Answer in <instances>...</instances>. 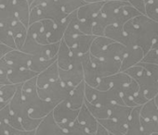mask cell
<instances>
[{
    "instance_id": "1",
    "label": "cell",
    "mask_w": 158,
    "mask_h": 135,
    "mask_svg": "<svg viewBox=\"0 0 158 135\" xmlns=\"http://www.w3.org/2000/svg\"><path fill=\"white\" fill-rule=\"evenodd\" d=\"M127 38V47L139 46L146 54L152 44L153 39L158 35V23L140 14L128 21L123 26Z\"/></svg>"
},
{
    "instance_id": "2",
    "label": "cell",
    "mask_w": 158,
    "mask_h": 135,
    "mask_svg": "<svg viewBox=\"0 0 158 135\" xmlns=\"http://www.w3.org/2000/svg\"><path fill=\"white\" fill-rule=\"evenodd\" d=\"M21 91L23 98L29 108V113L34 118L42 119L48 115L57 105V103L46 101L39 96L36 86V77L23 83Z\"/></svg>"
},
{
    "instance_id": "3",
    "label": "cell",
    "mask_w": 158,
    "mask_h": 135,
    "mask_svg": "<svg viewBox=\"0 0 158 135\" xmlns=\"http://www.w3.org/2000/svg\"><path fill=\"white\" fill-rule=\"evenodd\" d=\"M21 88H22V85L19 87L14 96L11 98V100L9 103L10 111L11 114H13L15 117L18 118V119L21 121V124L23 129L35 130V129L37 128V126L39 125L42 119H37V118H34L31 117L29 113V108L26 106L23 98Z\"/></svg>"
},
{
    "instance_id": "4",
    "label": "cell",
    "mask_w": 158,
    "mask_h": 135,
    "mask_svg": "<svg viewBox=\"0 0 158 135\" xmlns=\"http://www.w3.org/2000/svg\"><path fill=\"white\" fill-rule=\"evenodd\" d=\"M124 72H126L131 79L136 81V83L139 84V91L143 94L148 101L153 99L157 95L158 83L148 74V72L139 64L129 68Z\"/></svg>"
},
{
    "instance_id": "5",
    "label": "cell",
    "mask_w": 158,
    "mask_h": 135,
    "mask_svg": "<svg viewBox=\"0 0 158 135\" xmlns=\"http://www.w3.org/2000/svg\"><path fill=\"white\" fill-rule=\"evenodd\" d=\"M68 15H66L61 10V9L60 8V6L56 1L48 5L37 6L30 9L29 25L34 22L41 21L44 20H50L57 24L62 21Z\"/></svg>"
},
{
    "instance_id": "6",
    "label": "cell",
    "mask_w": 158,
    "mask_h": 135,
    "mask_svg": "<svg viewBox=\"0 0 158 135\" xmlns=\"http://www.w3.org/2000/svg\"><path fill=\"white\" fill-rule=\"evenodd\" d=\"M60 43L57 44H41L37 43L35 38L31 35L27 34L25 42L21 49V51L35 56V57H42L46 59L56 57Z\"/></svg>"
},
{
    "instance_id": "7",
    "label": "cell",
    "mask_w": 158,
    "mask_h": 135,
    "mask_svg": "<svg viewBox=\"0 0 158 135\" xmlns=\"http://www.w3.org/2000/svg\"><path fill=\"white\" fill-rule=\"evenodd\" d=\"M59 78L66 86L72 89L84 82V72L80 56L73 54L70 69L66 71L59 69Z\"/></svg>"
},
{
    "instance_id": "8",
    "label": "cell",
    "mask_w": 158,
    "mask_h": 135,
    "mask_svg": "<svg viewBox=\"0 0 158 135\" xmlns=\"http://www.w3.org/2000/svg\"><path fill=\"white\" fill-rule=\"evenodd\" d=\"M73 89L66 86L59 79L58 81L48 84L45 88L37 89V92H38L39 96L42 99L48 101V102H53V103L59 104L60 102L65 100L68 97L69 94L71 93V91Z\"/></svg>"
},
{
    "instance_id": "9",
    "label": "cell",
    "mask_w": 158,
    "mask_h": 135,
    "mask_svg": "<svg viewBox=\"0 0 158 135\" xmlns=\"http://www.w3.org/2000/svg\"><path fill=\"white\" fill-rule=\"evenodd\" d=\"M131 78L126 72H118L116 74L101 78L98 86L96 87L100 91H107L110 89H115L121 93V91L131 82Z\"/></svg>"
},
{
    "instance_id": "10",
    "label": "cell",
    "mask_w": 158,
    "mask_h": 135,
    "mask_svg": "<svg viewBox=\"0 0 158 135\" xmlns=\"http://www.w3.org/2000/svg\"><path fill=\"white\" fill-rule=\"evenodd\" d=\"M90 61L100 78L108 77L120 72L121 61L115 59H101L90 55Z\"/></svg>"
},
{
    "instance_id": "11",
    "label": "cell",
    "mask_w": 158,
    "mask_h": 135,
    "mask_svg": "<svg viewBox=\"0 0 158 135\" xmlns=\"http://www.w3.org/2000/svg\"><path fill=\"white\" fill-rule=\"evenodd\" d=\"M79 110L72 109L66 103L65 100L60 102L55 106L51 111L52 116L59 126L68 125L76 120Z\"/></svg>"
},
{
    "instance_id": "12",
    "label": "cell",
    "mask_w": 158,
    "mask_h": 135,
    "mask_svg": "<svg viewBox=\"0 0 158 135\" xmlns=\"http://www.w3.org/2000/svg\"><path fill=\"white\" fill-rule=\"evenodd\" d=\"M8 65L11 69H29V65L32 59V56L18 50L11 49L4 56Z\"/></svg>"
},
{
    "instance_id": "13",
    "label": "cell",
    "mask_w": 158,
    "mask_h": 135,
    "mask_svg": "<svg viewBox=\"0 0 158 135\" xmlns=\"http://www.w3.org/2000/svg\"><path fill=\"white\" fill-rule=\"evenodd\" d=\"M81 64L83 67V72H84V82L87 85L96 88L99 84L101 78L99 77L95 68L93 67L90 61V54L86 53L80 56Z\"/></svg>"
},
{
    "instance_id": "14",
    "label": "cell",
    "mask_w": 158,
    "mask_h": 135,
    "mask_svg": "<svg viewBox=\"0 0 158 135\" xmlns=\"http://www.w3.org/2000/svg\"><path fill=\"white\" fill-rule=\"evenodd\" d=\"M144 51L139 47V46H133V47H127V53L124 56L122 61H121V69L120 71L124 72L129 68L138 65L139 62H141L143 56H144Z\"/></svg>"
},
{
    "instance_id": "15",
    "label": "cell",
    "mask_w": 158,
    "mask_h": 135,
    "mask_svg": "<svg viewBox=\"0 0 158 135\" xmlns=\"http://www.w3.org/2000/svg\"><path fill=\"white\" fill-rule=\"evenodd\" d=\"M103 3V1L86 3L75 11L77 19L80 21H94L98 14L101 12Z\"/></svg>"
},
{
    "instance_id": "16",
    "label": "cell",
    "mask_w": 158,
    "mask_h": 135,
    "mask_svg": "<svg viewBox=\"0 0 158 135\" xmlns=\"http://www.w3.org/2000/svg\"><path fill=\"white\" fill-rule=\"evenodd\" d=\"M76 121L82 125L89 132L95 134L99 122L98 120L93 117V115L89 112V110L88 109V107L86 106L85 103L84 105L81 106V108L78 111V115L76 118Z\"/></svg>"
},
{
    "instance_id": "17",
    "label": "cell",
    "mask_w": 158,
    "mask_h": 135,
    "mask_svg": "<svg viewBox=\"0 0 158 135\" xmlns=\"http://www.w3.org/2000/svg\"><path fill=\"white\" fill-rule=\"evenodd\" d=\"M59 78V67L56 62L50 65L48 69L40 72L36 76V86L37 89H42L48 84L58 81Z\"/></svg>"
},
{
    "instance_id": "18",
    "label": "cell",
    "mask_w": 158,
    "mask_h": 135,
    "mask_svg": "<svg viewBox=\"0 0 158 135\" xmlns=\"http://www.w3.org/2000/svg\"><path fill=\"white\" fill-rule=\"evenodd\" d=\"M60 131V128L55 121L52 113L50 112L42 118L35 130V135H58Z\"/></svg>"
},
{
    "instance_id": "19",
    "label": "cell",
    "mask_w": 158,
    "mask_h": 135,
    "mask_svg": "<svg viewBox=\"0 0 158 135\" xmlns=\"http://www.w3.org/2000/svg\"><path fill=\"white\" fill-rule=\"evenodd\" d=\"M65 101L72 109H80L85 102V82H82L77 86H75L71 91Z\"/></svg>"
},
{
    "instance_id": "20",
    "label": "cell",
    "mask_w": 158,
    "mask_h": 135,
    "mask_svg": "<svg viewBox=\"0 0 158 135\" xmlns=\"http://www.w3.org/2000/svg\"><path fill=\"white\" fill-rule=\"evenodd\" d=\"M73 54L71 52L68 45L65 44V42L63 40H61L60 42L58 53L56 56V57H57L56 63H57L60 70L66 71V70L70 69L72 60H73Z\"/></svg>"
},
{
    "instance_id": "21",
    "label": "cell",
    "mask_w": 158,
    "mask_h": 135,
    "mask_svg": "<svg viewBox=\"0 0 158 135\" xmlns=\"http://www.w3.org/2000/svg\"><path fill=\"white\" fill-rule=\"evenodd\" d=\"M127 47L126 45L117 42H113L104 49V51L102 53L100 57H97V58L115 59V60L122 61L124 56L127 53Z\"/></svg>"
},
{
    "instance_id": "22",
    "label": "cell",
    "mask_w": 158,
    "mask_h": 135,
    "mask_svg": "<svg viewBox=\"0 0 158 135\" xmlns=\"http://www.w3.org/2000/svg\"><path fill=\"white\" fill-rule=\"evenodd\" d=\"M139 15H140V13L127 2L124 6H122L118 10V11L114 15V24L123 27L125 25V23H127L128 21H130L131 19H133Z\"/></svg>"
},
{
    "instance_id": "23",
    "label": "cell",
    "mask_w": 158,
    "mask_h": 135,
    "mask_svg": "<svg viewBox=\"0 0 158 135\" xmlns=\"http://www.w3.org/2000/svg\"><path fill=\"white\" fill-rule=\"evenodd\" d=\"M14 15L18 21H20L24 26H29L30 16V5L27 0H15L11 3Z\"/></svg>"
},
{
    "instance_id": "24",
    "label": "cell",
    "mask_w": 158,
    "mask_h": 135,
    "mask_svg": "<svg viewBox=\"0 0 158 135\" xmlns=\"http://www.w3.org/2000/svg\"><path fill=\"white\" fill-rule=\"evenodd\" d=\"M37 75L29 69H11L8 73V80L11 84H23Z\"/></svg>"
},
{
    "instance_id": "25",
    "label": "cell",
    "mask_w": 158,
    "mask_h": 135,
    "mask_svg": "<svg viewBox=\"0 0 158 135\" xmlns=\"http://www.w3.org/2000/svg\"><path fill=\"white\" fill-rule=\"evenodd\" d=\"M140 106H135L132 108L127 123V131L125 135H142L139 117Z\"/></svg>"
},
{
    "instance_id": "26",
    "label": "cell",
    "mask_w": 158,
    "mask_h": 135,
    "mask_svg": "<svg viewBox=\"0 0 158 135\" xmlns=\"http://www.w3.org/2000/svg\"><path fill=\"white\" fill-rule=\"evenodd\" d=\"M9 30L10 31V33L13 36L16 49L21 50L25 42L26 36H27V27L24 26L20 21H18L16 19L12 22V24L10 26Z\"/></svg>"
},
{
    "instance_id": "27",
    "label": "cell",
    "mask_w": 158,
    "mask_h": 135,
    "mask_svg": "<svg viewBox=\"0 0 158 135\" xmlns=\"http://www.w3.org/2000/svg\"><path fill=\"white\" fill-rule=\"evenodd\" d=\"M132 108L133 107H129L127 106L113 104L110 106V117L108 118H112L119 123L127 125Z\"/></svg>"
},
{
    "instance_id": "28",
    "label": "cell",
    "mask_w": 158,
    "mask_h": 135,
    "mask_svg": "<svg viewBox=\"0 0 158 135\" xmlns=\"http://www.w3.org/2000/svg\"><path fill=\"white\" fill-rule=\"evenodd\" d=\"M27 34L31 35L37 43L41 44H49L48 42V34L42 21H36L30 24L27 28Z\"/></svg>"
},
{
    "instance_id": "29",
    "label": "cell",
    "mask_w": 158,
    "mask_h": 135,
    "mask_svg": "<svg viewBox=\"0 0 158 135\" xmlns=\"http://www.w3.org/2000/svg\"><path fill=\"white\" fill-rule=\"evenodd\" d=\"M70 20H71V17H70V15H68L62 21H60V23H57L55 25L52 32L48 35V44H57L62 40L65 30L70 22Z\"/></svg>"
},
{
    "instance_id": "30",
    "label": "cell",
    "mask_w": 158,
    "mask_h": 135,
    "mask_svg": "<svg viewBox=\"0 0 158 135\" xmlns=\"http://www.w3.org/2000/svg\"><path fill=\"white\" fill-rule=\"evenodd\" d=\"M113 42V40L107 38L106 36H95L89 48V54L95 57H100L104 49Z\"/></svg>"
},
{
    "instance_id": "31",
    "label": "cell",
    "mask_w": 158,
    "mask_h": 135,
    "mask_svg": "<svg viewBox=\"0 0 158 135\" xmlns=\"http://www.w3.org/2000/svg\"><path fill=\"white\" fill-rule=\"evenodd\" d=\"M104 36L113 40L114 42L120 43L124 45L127 44V38L124 33L123 27H121V26H118L115 24L107 26V28L105 29V32H104Z\"/></svg>"
},
{
    "instance_id": "32",
    "label": "cell",
    "mask_w": 158,
    "mask_h": 135,
    "mask_svg": "<svg viewBox=\"0 0 158 135\" xmlns=\"http://www.w3.org/2000/svg\"><path fill=\"white\" fill-rule=\"evenodd\" d=\"M127 1H108L104 2L101 10V13L104 15L110 21L111 25L114 24V17L118 11V10L124 6Z\"/></svg>"
},
{
    "instance_id": "33",
    "label": "cell",
    "mask_w": 158,
    "mask_h": 135,
    "mask_svg": "<svg viewBox=\"0 0 158 135\" xmlns=\"http://www.w3.org/2000/svg\"><path fill=\"white\" fill-rule=\"evenodd\" d=\"M98 122L103 126L109 133L114 135H125L127 131V125H124L122 123H119L112 118H105V119H100Z\"/></svg>"
},
{
    "instance_id": "34",
    "label": "cell",
    "mask_w": 158,
    "mask_h": 135,
    "mask_svg": "<svg viewBox=\"0 0 158 135\" xmlns=\"http://www.w3.org/2000/svg\"><path fill=\"white\" fill-rule=\"evenodd\" d=\"M139 117L141 118L150 119V120L158 119V107L154 102V99L147 101L144 105L140 106Z\"/></svg>"
},
{
    "instance_id": "35",
    "label": "cell",
    "mask_w": 158,
    "mask_h": 135,
    "mask_svg": "<svg viewBox=\"0 0 158 135\" xmlns=\"http://www.w3.org/2000/svg\"><path fill=\"white\" fill-rule=\"evenodd\" d=\"M56 58L57 57H53V58H49V59H46V58H42V57H35L32 56L30 65H29V70H31L32 71L39 74L40 72L44 71L46 69L52 65L54 62H56Z\"/></svg>"
},
{
    "instance_id": "36",
    "label": "cell",
    "mask_w": 158,
    "mask_h": 135,
    "mask_svg": "<svg viewBox=\"0 0 158 135\" xmlns=\"http://www.w3.org/2000/svg\"><path fill=\"white\" fill-rule=\"evenodd\" d=\"M109 25H111L109 20L100 12L98 14V16L95 18V20L93 21L92 35H94V36H104L105 29Z\"/></svg>"
},
{
    "instance_id": "37",
    "label": "cell",
    "mask_w": 158,
    "mask_h": 135,
    "mask_svg": "<svg viewBox=\"0 0 158 135\" xmlns=\"http://www.w3.org/2000/svg\"><path fill=\"white\" fill-rule=\"evenodd\" d=\"M16 20L11 4L0 7V25L10 28L12 22Z\"/></svg>"
},
{
    "instance_id": "38",
    "label": "cell",
    "mask_w": 158,
    "mask_h": 135,
    "mask_svg": "<svg viewBox=\"0 0 158 135\" xmlns=\"http://www.w3.org/2000/svg\"><path fill=\"white\" fill-rule=\"evenodd\" d=\"M85 105L89 110V112L93 115V117L97 119H105L110 117V106H95L91 105L85 100Z\"/></svg>"
},
{
    "instance_id": "39",
    "label": "cell",
    "mask_w": 158,
    "mask_h": 135,
    "mask_svg": "<svg viewBox=\"0 0 158 135\" xmlns=\"http://www.w3.org/2000/svg\"><path fill=\"white\" fill-rule=\"evenodd\" d=\"M57 3L66 15L73 13L86 4L83 0H57Z\"/></svg>"
},
{
    "instance_id": "40",
    "label": "cell",
    "mask_w": 158,
    "mask_h": 135,
    "mask_svg": "<svg viewBox=\"0 0 158 135\" xmlns=\"http://www.w3.org/2000/svg\"><path fill=\"white\" fill-rule=\"evenodd\" d=\"M22 84H4L0 86V101L4 104H9L15 93Z\"/></svg>"
},
{
    "instance_id": "41",
    "label": "cell",
    "mask_w": 158,
    "mask_h": 135,
    "mask_svg": "<svg viewBox=\"0 0 158 135\" xmlns=\"http://www.w3.org/2000/svg\"><path fill=\"white\" fill-rule=\"evenodd\" d=\"M60 128L66 131L69 135H95L89 132L82 125L79 124L76 120L68 125H61Z\"/></svg>"
},
{
    "instance_id": "42",
    "label": "cell",
    "mask_w": 158,
    "mask_h": 135,
    "mask_svg": "<svg viewBox=\"0 0 158 135\" xmlns=\"http://www.w3.org/2000/svg\"><path fill=\"white\" fill-rule=\"evenodd\" d=\"M140 126L142 135H151L152 133L158 132V121L144 119L140 118Z\"/></svg>"
},
{
    "instance_id": "43",
    "label": "cell",
    "mask_w": 158,
    "mask_h": 135,
    "mask_svg": "<svg viewBox=\"0 0 158 135\" xmlns=\"http://www.w3.org/2000/svg\"><path fill=\"white\" fill-rule=\"evenodd\" d=\"M0 43L12 49H16L15 42L10 31L9 30V28L1 25H0Z\"/></svg>"
},
{
    "instance_id": "44",
    "label": "cell",
    "mask_w": 158,
    "mask_h": 135,
    "mask_svg": "<svg viewBox=\"0 0 158 135\" xmlns=\"http://www.w3.org/2000/svg\"><path fill=\"white\" fill-rule=\"evenodd\" d=\"M139 64L148 72V74L154 81L158 83V65L152 63H146V62H139Z\"/></svg>"
},
{
    "instance_id": "45",
    "label": "cell",
    "mask_w": 158,
    "mask_h": 135,
    "mask_svg": "<svg viewBox=\"0 0 158 135\" xmlns=\"http://www.w3.org/2000/svg\"><path fill=\"white\" fill-rule=\"evenodd\" d=\"M141 62L152 63V64L158 65V50L150 48V50L144 55Z\"/></svg>"
},
{
    "instance_id": "46",
    "label": "cell",
    "mask_w": 158,
    "mask_h": 135,
    "mask_svg": "<svg viewBox=\"0 0 158 135\" xmlns=\"http://www.w3.org/2000/svg\"><path fill=\"white\" fill-rule=\"evenodd\" d=\"M127 2L134 9H136L140 14L145 15V9H146L145 0H127Z\"/></svg>"
},
{
    "instance_id": "47",
    "label": "cell",
    "mask_w": 158,
    "mask_h": 135,
    "mask_svg": "<svg viewBox=\"0 0 158 135\" xmlns=\"http://www.w3.org/2000/svg\"><path fill=\"white\" fill-rule=\"evenodd\" d=\"M7 124V123H6ZM7 130L9 135H35V130L16 129L7 124Z\"/></svg>"
},
{
    "instance_id": "48",
    "label": "cell",
    "mask_w": 158,
    "mask_h": 135,
    "mask_svg": "<svg viewBox=\"0 0 158 135\" xmlns=\"http://www.w3.org/2000/svg\"><path fill=\"white\" fill-rule=\"evenodd\" d=\"M145 15L150 18L151 20H152L153 21L158 23V10H156L155 9H153L152 6L146 4V9H145Z\"/></svg>"
},
{
    "instance_id": "49",
    "label": "cell",
    "mask_w": 158,
    "mask_h": 135,
    "mask_svg": "<svg viewBox=\"0 0 158 135\" xmlns=\"http://www.w3.org/2000/svg\"><path fill=\"white\" fill-rule=\"evenodd\" d=\"M57 0H34L33 3L30 5V9L34 8V7H37V6H45V5H48L51 3L56 2Z\"/></svg>"
},
{
    "instance_id": "50",
    "label": "cell",
    "mask_w": 158,
    "mask_h": 135,
    "mask_svg": "<svg viewBox=\"0 0 158 135\" xmlns=\"http://www.w3.org/2000/svg\"><path fill=\"white\" fill-rule=\"evenodd\" d=\"M95 135H110V133L108 132V130H107L103 126H102V125L99 123Z\"/></svg>"
},
{
    "instance_id": "51",
    "label": "cell",
    "mask_w": 158,
    "mask_h": 135,
    "mask_svg": "<svg viewBox=\"0 0 158 135\" xmlns=\"http://www.w3.org/2000/svg\"><path fill=\"white\" fill-rule=\"evenodd\" d=\"M11 49H12V48H10V47H9V46H7V45H5V44H3L0 43V58L3 57V56H4L8 52H10Z\"/></svg>"
},
{
    "instance_id": "52",
    "label": "cell",
    "mask_w": 158,
    "mask_h": 135,
    "mask_svg": "<svg viewBox=\"0 0 158 135\" xmlns=\"http://www.w3.org/2000/svg\"><path fill=\"white\" fill-rule=\"evenodd\" d=\"M0 135H9L7 130V124L5 122H0Z\"/></svg>"
},
{
    "instance_id": "53",
    "label": "cell",
    "mask_w": 158,
    "mask_h": 135,
    "mask_svg": "<svg viewBox=\"0 0 158 135\" xmlns=\"http://www.w3.org/2000/svg\"><path fill=\"white\" fill-rule=\"evenodd\" d=\"M145 3L158 10V0H145Z\"/></svg>"
},
{
    "instance_id": "54",
    "label": "cell",
    "mask_w": 158,
    "mask_h": 135,
    "mask_svg": "<svg viewBox=\"0 0 158 135\" xmlns=\"http://www.w3.org/2000/svg\"><path fill=\"white\" fill-rule=\"evenodd\" d=\"M151 48H153V49H156V50H158V35H157V36H156V37L153 39Z\"/></svg>"
},
{
    "instance_id": "55",
    "label": "cell",
    "mask_w": 158,
    "mask_h": 135,
    "mask_svg": "<svg viewBox=\"0 0 158 135\" xmlns=\"http://www.w3.org/2000/svg\"><path fill=\"white\" fill-rule=\"evenodd\" d=\"M6 5H8L7 0H0V7H4Z\"/></svg>"
},
{
    "instance_id": "56",
    "label": "cell",
    "mask_w": 158,
    "mask_h": 135,
    "mask_svg": "<svg viewBox=\"0 0 158 135\" xmlns=\"http://www.w3.org/2000/svg\"><path fill=\"white\" fill-rule=\"evenodd\" d=\"M86 3H94V2H99L101 0H83Z\"/></svg>"
},
{
    "instance_id": "57",
    "label": "cell",
    "mask_w": 158,
    "mask_h": 135,
    "mask_svg": "<svg viewBox=\"0 0 158 135\" xmlns=\"http://www.w3.org/2000/svg\"><path fill=\"white\" fill-rule=\"evenodd\" d=\"M103 2H108V1H127V0H101Z\"/></svg>"
},
{
    "instance_id": "58",
    "label": "cell",
    "mask_w": 158,
    "mask_h": 135,
    "mask_svg": "<svg viewBox=\"0 0 158 135\" xmlns=\"http://www.w3.org/2000/svg\"><path fill=\"white\" fill-rule=\"evenodd\" d=\"M7 1H8V4H11L13 1H15V0H7Z\"/></svg>"
},
{
    "instance_id": "59",
    "label": "cell",
    "mask_w": 158,
    "mask_h": 135,
    "mask_svg": "<svg viewBox=\"0 0 158 135\" xmlns=\"http://www.w3.org/2000/svg\"><path fill=\"white\" fill-rule=\"evenodd\" d=\"M33 1H34V0H27V2L29 3V5H31L33 3Z\"/></svg>"
},
{
    "instance_id": "60",
    "label": "cell",
    "mask_w": 158,
    "mask_h": 135,
    "mask_svg": "<svg viewBox=\"0 0 158 135\" xmlns=\"http://www.w3.org/2000/svg\"><path fill=\"white\" fill-rule=\"evenodd\" d=\"M151 135H158V132H155V133H152V134H151Z\"/></svg>"
},
{
    "instance_id": "61",
    "label": "cell",
    "mask_w": 158,
    "mask_h": 135,
    "mask_svg": "<svg viewBox=\"0 0 158 135\" xmlns=\"http://www.w3.org/2000/svg\"><path fill=\"white\" fill-rule=\"evenodd\" d=\"M110 135H114V134H111V133H110Z\"/></svg>"
},
{
    "instance_id": "62",
    "label": "cell",
    "mask_w": 158,
    "mask_h": 135,
    "mask_svg": "<svg viewBox=\"0 0 158 135\" xmlns=\"http://www.w3.org/2000/svg\"><path fill=\"white\" fill-rule=\"evenodd\" d=\"M157 107H158V106H157ZM157 120H158V119H157Z\"/></svg>"
}]
</instances>
